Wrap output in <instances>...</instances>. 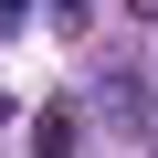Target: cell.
Wrapping results in <instances>:
<instances>
[{"instance_id": "1", "label": "cell", "mask_w": 158, "mask_h": 158, "mask_svg": "<svg viewBox=\"0 0 158 158\" xmlns=\"http://www.w3.org/2000/svg\"><path fill=\"white\" fill-rule=\"evenodd\" d=\"M74 137H85V116H74V106H42V127H32V158H74Z\"/></svg>"}, {"instance_id": "2", "label": "cell", "mask_w": 158, "mask_h": 158, "mask_svg": "<svg viewBox=\"0 0 158 158\" xmlns=\"http://www.w3.org/2000/svg\"><path fill=\"white\" fill-rule=\"evenodd\" d=\"M11 21H21V0H0V32H11Z\"/></svg>"}, {"instance_id": "3", "label": "cell", "mask_w": 158, "mask_h": 158, "mask_svg": "<svg viewBox=\"0 0 158 158\" xmlns=\"http://www.w3.org/2000/svg\"><path fill=\"white\" fill-rule=\"evenodd\" d=\"M137 11H148V21H158V0H137Z\"/></svg>"}]
</instances>
